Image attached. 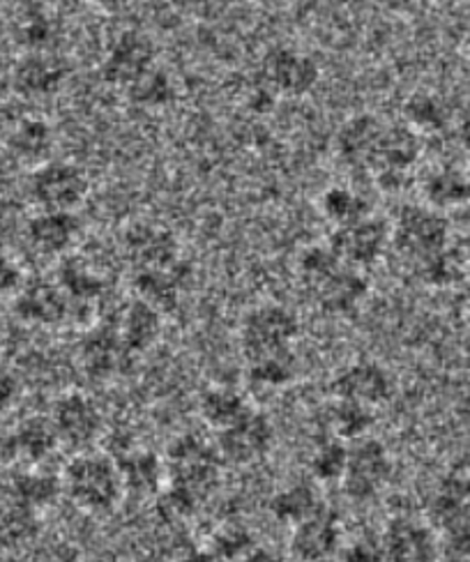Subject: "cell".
<instances>
[{
  "mask_svg": "<svg viewBox=\"0 0 470 562\" xmlns=\"http://www.w3.org/2000/svg\"><path fill=\"white\" fill-rule=\"evenodd\" d=\"M300 289L327 316H352L369 297L367 272L346 266L327 243L310 245L295 259Z\"/></svg>",
  "mask_w": 470,
  "mask_h": 562,
  "instance_id": "cell-1",
  "label": "cell"
},
{
  "mask_svg": "<svg viewBox=\"0 0 470 562\" xmlns=\"http://www.w3.org/2000/svg\"><path fill=\"white\" fill-rule=\"evenodd\" d=\"M60 482L63 494L92 517H109L127 498L118 461L98 450L75 452Z\"/></svg>",
  "mask_w": 470,
  "mask_h": 562,
  "instance_id": "cell-2",
  "label": "cell"
},
{
  "mask_svg": "<svg viewBox=\"0 0 470 562\" xmlns=\"http://www.w3.org/2000/svg\"><path fill=\"white\" fill-rule=\"evenodd\" d=\"M169 488L190 498L197 507L213 494L222 480V457L215 440L199 434L178 436L164 457Z\"/></svg>",
  "mask_w": 470,
  "mask_h": 562,
  "instance_id": "cell-3",
  "label": "cell"
},
{
  "mask_svg": "<svg viewBox=\"0 0 470 562\" xmlns=\"http://www.w3.org/2000/svg\"><path fill=\"white\" fill-rule=\"evenodd\" d=\"M392 249L415 268L417 263L452 247L450 217L425 203H406L390 222Z\"/></svg>",
  "mask_w": 470,
  "mask_h": 562,
  "instance_id": "cell-4",
  "label": "cell"
},
{
  "mask_svg": "<svg viewBox=\"0 0 470 562\" xmlns=\"http://www.w3.org/2000/svg\"><path fill=\"white\" fill-rule=\"evenodd\" d=\"M300 318L295 312L279 302L254 304L245 312L238 325V346L245 362L266 358L281 350L295 348L300 339Z\"/></svg>",
  "mask_w": 470,
  "mask_h": 562,
  "instance_id": "cell-5",
  "label": "cell"
},
{
  "mask_svg": "<svg viewBox=\"0 0 470 562\" xmlns=\"http://www.w3.org/2000/svg\"><path fill=\"white\" fill-rule=\"evenodd\" d=\"M26 192L35 210L79 213L90 196V178L77 161L52 157L31 171Z\"/></svg>",
  "mask_w": 470,
  "mask_h": 562,
  "instance_id": "cell-6",
  "label": "cell"
},
{
  "mask_svg": "<svg viewBox=\"0 0 470 562\" xmlns=\"http://www.w3.org/2000/svg\"><path fill=\"white\" fill-rule=\"evenodd\" d=\"M392 473L394 461L388 445L369 436L348 445V461L339 486L350 503L367 505L383 496L392 482Z\"/></svg>",
  "mask_w": 470,
  "mask_h": 562,
  "instance_id": "cell-7",
  "label": "cell"
},
{
  "mask_svg": "<svg viewBox=\"0 0 470 562\" xmlns=\"http://www.w3.org/2000/svg\"><path fill=\"white\" fill-rule=\"evenodd\" d=\"M321 77V65L314 56L287 44L270 46L258 65V79L277 100H302L312 95Z\"/></svg>",
  "mask_w": 470,
  "mask_h": 562,
  "instance_id": "cell-8",
  "label": "cell"
},
{
  "mask_svg": "<svg viewBox=\"0 0 470 562\" xmlns=\"http://www.w3.org/2000/svg\"><path fill=\"white\" fill-rule=\"evenodd\" d=\"M394 387L392 371L373 358H358L344 364L331 381L333 400L371 411L388 406L394 396Z\"/></svg>",
  "mask_w": 470,
  "mask_h": 562,
  "instance_id": "cell-9",
  "label": "cell"
},
{
  "mask_svg": "<svg viewBox=\"0 0 470 562\" xmlns=\"http://www.w3.org/2000/svg\"><path fill=\"white\" fill-rule=\"evenodd\" d=\"M52 422L60 445L72 452L96 450L98 440L104 434L107 419L100 404L86 392H65L54 402Z\"/></svg>",
  "mask_w": 470,
  "mask_h": 562,
  "instance_id": "cell-10",
  "label": "cell"
},
{
  "mask_svg": "<svg viewBox=\"0 0 470 562\" xmlns=\"http://www.w3.org/2000/svg\"><path fill=\"white\" fill-rule=\"evenodd\" d=\"M157 60V42L144 31L127 29L123 33H118L107 46L104 60L100 65V75L109 86L127 90L134 81H138L141 77L148 75L150 69H155Z\"/></svg>",
  "mask_w": 470,
  "mask_h": 562,
  "instance_id": "cell-11",
  "label": "cell"
},
{
  "mask_svg": "<svg viewBox=\"0 0 470 562\" xmlns=\"http://www.w3.org/2000/svg\"><path fill=\"white\" fill-rule=\"evenodd\" d=\"M277 440V431L272 419L264 413L251 408L243 419L235 422L233 427L215 434L217 452L224 465H254L264 461Z\"/></svg>",
  "mask_w": 470,
  "mask_h": 562,
  "instance_id": "cell-12",
  "label": "cell"
},
{
  "mask_svg": "<svg viewBox=\"0 0 470 562\" xmlns=\"http://www.w3.org/2000/svg\"><path fill=\"white\" fill-rule=\"evenodd\" d=\"M327 245L346 266L367 272L379 266L392 249L390 222L371 215L356 224L333 228Z\"/></svg>",
  "mask_w": 470,
  "mask_h": 562,
  "instance_id": "cell-13",
  "label": "cell"
},
{
  "mask_svg": "<svg viewBox=\"0 0 470 562\" xmlns=\"http://www.w3.org/2000/svg\"><path fill=\"white\" fill-rule=\"evenodd\" d=\"M385 562H443L440 532L427 521L396 514L381 530Z\"/></svg>",
  "mask_w": 470,
  "mask_h": 562,
  "instance_id": "cell-14",
  "label": "cell"
},
{
  "mask_svg": "<svg viewBox=\"0 0 470 562\" xmlns=\"http://www.w3.org/2000/svg\"><path fill=\"white\" fill-rule=\"evenodd\" d=\"M69 75L72 69L56 52H26L14 63L10 83L21 100L40 102L56 98L67 86Z\"/></svg>",
  "mask_w": 470,
  "mask_h": 562,
  "instance_id": "cell-15",
  "label": "cell"
},
{
  "mask_svg": "<svg viewBox=\"0 0 470 562\" xmlns=\"http://www.w3.org/2000/svg\"><path fill=\"white\" fill-rule=\"evenodd\" d=\"M123 256L130 266V274L167 268L184 259L176 233L153 222H138L125 231Z\"/></svg>",
  "mask_w": 470,
  "mask_h": 562,
  "instance_id": "cell-16",
  "label": "cell"
},
{
  "mask_svg": "<svg viewBox=\"0 0 470 562\" xmlns=\"http://www.w3.org/2000/svg\"><path fill=\"white\" fill-rule=\"evenodd\" d=\"M346 532L335 509L321 507L314 517L291 528L289 555L293 562H331L339 558Z\"/></svg>",
  "mask_w": 470,
  "mask_h": 562,
  "instance_id": "cell-17",
  "label": "cell"
},
{
  "mask_svg": "<svg viewBox=\"0 0 470 562\" xmlns=\"http://www.w3.org/2000/svg\"><path fill=\"white\" fill-rule=\"evenodd\" d=\"M385 125V121L369 111L348 115L335 134V155L342 167L352 173L371 176Z\"/></svg>",
  "mask_w": 470,
  "mask_h": 562,
  "instance_id": "cell-18",
  "label": "cell"
},
{
  "mask_svg": "<svg viewBox=\"0 0 470 562\" xmlns=\"http://www.w3.org/2000/svg\"><path fill=\"white\" fill-rule=\"evenodd\" d=\"M134 360L136 356L130 353L113 325L92 327L79 346V367L96 383H109L125 376Z\"/></svg>",
  "mask_w": 470,
  "mask_h": 562,
  "instance_id": "cell-19",
  "label": "cell"
},
{
  "mask_svg": "<svg viewBox=\"0 0 470 562\" xmlns=\"http://www.w3.org/2000/svg\"><path fill=\"white\" fill-rule=\"evenodd\" d=\"M14 314L31 325L56 327L67 321H83L75 302L60 289L58 281H33L14 295Z\"/></svg>",
  "mask_w": 470,
  "mask_h": 562,
  "instance_id": "cell-20",
  "label": "cell"
},
{
  "mask_svg": "<svg viewBox=\"0 0 470 562\" xmlns=\"http://www.w3.org/2000/svg\"><path fill=\"white\" fill-rule=\"evenodd\" d=\"M83 238V222L79 213H49L37 210L26 222L29 247L46 259H65Z\"/></svg>",
  "mask_w": 470,
  "mask_h": 562,
  "instance_id": "cell-21",
  "label": "cell"
},
{
  "mask_svg": "<svg viewBox=\"0 0 470 562\" xmlns=\"http://www.w3.org/2000/svg\"><path fill=\"white\" fill-rule=\"evenodd\" d=\"M194 279V268L187 259H180L174 266L146 270V272H132V289L134 297L153 304L164 316L178 310V304L190 289Z\"/></svg>",
  "mask_w": 470,
  "mask_h": 562,
  "instance_id": "cell-22",
  "label": "cell"
},
{
  "mask_svg": "<svg viewBox=\"0 0 470 562\" xmlns=\"http://www.w3.org/2000/svg\"><path fill=\"white\" fill-rule=\"evenodd\" d=\"M419 203L438 213H452L470 203V173L457 164H436L417 178Z\"/></svg>",
  "mask_w": 470,
  "mask_h": 562,
  "instance_id": "cell-23",
  "label": "cell"
},
{
  "mask_svg": "<svg viewBox=\"0 0 470 562\" xmlns=\"http://www.w3.org/2000/svg\"><path fill=\"white\" fill-rule=\"evenodd\" d=\"M427 521L438 532L470 521V475L448 473L434 484L427 501Z\"/></svg>",
  "mask_w": 470,
  "mask_h": 562,
  "instance_id": "cell-24",
  "label": "cell"
},
{
  "mask_svg": "<svg viewBox=\"0 0 470 562\" xmlns=\"http://www.w3.org/2000/svg\"><path fill=\"white\" fill-rule=\"evenodd\" d=\"M113 327L118 337L130 348V353L138 358L159 344L164 335V314L155 310L153 304L134 297L125 304L121 318Z\"/></svg>",
  "mask_w": 470,
  "mask_h": 562,
  "instance_id": "cell-25",
  "label": "cell"
},
{
  "mask_svg": "<svg viewBox=\"0 0 470 562\" xmlns=\"http://www.w3.org/2000/svg\"><path fill=\"white\" fill-rule=\"evenodd\" d=\"M115 461L118 468H121L125 496L146 501L159 496L164 491V484H167V463H164V457H157L150 450H130Z\"/></svg>",
  "mask_w": 470,
  "mask_h": 562,
  "instance_id": "cell-26",
  "label": "cell"
},
{
  "mask_svg": "<svg viewBox=\"0 0 470 562\" xmlns=\"http://www.w3.org/2000/svg\"><path fill=\"white\" fill-rule=\"evenodd\" d=\"M5 144L14 159L31 164L35 169L40 164L52 159V153L56 148V130L49 121L40 119V115H26V119L14 123Z\"/></svg>",
  "mask_w": 470,
  "mask_h": 562,
  "instance_id": "cell-27",
  "label": "cell"
},
{
  "mask_svg": "<svg viewBox=\"0 0 470 562\" xmlns=\"http://www.w3.org/2000/svg\"><path fill=\"white\" fill-rule=\"evenodd\" d=\"M455 109L440 92L415 90L402 106V123L422 138L452 130Z\"/></svg>",
  "mask_w": 470,
  "mask_h": 562,
  "instance_id": "cell-28",
  "label": "cell"
},
{
  "mask_svg": "<svg viewBox=\"0 0 470 562\" xmlns=\"http://www.w3.org/2000/svg\"><path fill=\"white\" fill-rule=\"evenodd\" d=\"M251 408L254 406L247 402V396L231 385H210L199 394L197 402L201 422L215 434L233 427Z\"/></svg>",
  "mask_w": 470,
  "mask_h": 562,
  "instance_id": "cell-29",
  "label": "cell"
},
{
  "mask_svg": "<svg viewBox=\"0 0 470 562\" xmlns=\"http://www.w3.org/2000/svg\"><path fill=\"white\" fill-rule=\"evenodd\" d=\"M8 448L14 459L35 465L60 448V438L52 417H29L19 422V427L8 440Z\"/></svg>",
  "mask_w": 470,
  "mask_h": 562,
  "instance_id": "cell-30",
  "label": "cell"
},
{
  "mask_svg": "<svg viewBox=\"0 0 470 562\" xmlns=\"http://www.w3.org/2000/svg\"><path fill=\"white\" fill-rule=\"evenodd\" d=\"M323 507L321 496L316 491V482L312 480H295L287 486L275 491L270 498V514L287 526H298L304 519L314 517V514Z\"/></svg>",
  "mask_w": 470,
  "mask_h": 562,
  "instance_id": "cell-31",
  "label": "cell"
},
{
  "mask_svg": "<svg viewBox=\"0 0 470 562\" xmlns=\"http://www.w3.org/2000/svg\"><path fill=\"white\" fill-rule=\"evenodd\" d=\"M318 213L333 228H342L371 217V203L356 187L331 184L318 196Z\"/></svg>",
  "mask_w": 470,
  "mask_h": 562,
  "instance_id": "cell-32",
  "label": "cell"
},
{
  "mask_svg": "<svg viewBox=\"0 0 470 562\" xmlns=\"http://www.w3.org/2000/svg\"><path fill=\"white\" fill-rule=\"evenodd\" d=\"M245 376L254 387L261 390L289 387L300 376V358L295 353V348L245 362Z\"/></svg>",
  "mask_w": 470,
  "mask_h": 562,
  "instance_id": "cell-33",
  "label": "cell"
},
{
  "mask_svg": "<svg viewBox=\"0 0 470 562\" xmlns=\"http://www.w3.org/2000/svg\"><path fill=\"white\" fill-rule=\"evenodd\" d=\"M419 284L427 289H457L468 281V254L459 251L455 245L432 256L413 268Z\"/></svg>",
  "mask_w": 470,
  "mask_h": 562,
  "instance_id": "cell-34",
  "label": "cell"
},
{
  "mask_svg": "<svg viewBox=\"0 0 470 562\" xmlns=\"http://www.w3.org/2000/svg\"><path fill=\"white\" fill-rule=\"evenodd\" d=\"M376 427V411L333 400L325 411V429L327 436H333L346 445L369 438Z\"/></svg>",
  "mask_w": 470,
  "mask_h": 562,
  "instance_id": "cell-35",
  "label": "cell"
},
{
  "mask_svg": "<svg viewBox=\"0 0 470 562\" xmlns=\"http://www.w3.org/2000/svg\"><path fill=\"white\" fill-rule=\"evenodd\" d=\"M123 92L134 106L146 109V111H161L178 100L176 79L159 65L155 69H150L148 75L141 77L138 81H134Z\"/></svg>",
  "mask_w": 470,
  "mask_h": 562,
  "instance_id": "cell-36",
  "label": "cell"
},
{
  "mask_svg": "<svg viewBox=\"0 0 470 562\" xmlns=\"http://www.w3.org/2000/svg\"><path fill=\"white\" fill-rule=\"evenodd\" d=\"M40 530L37 512L16 503L14 498L0 501V547L16 549L35 540Z\"/></svg>",
  "mask_w": 470,
  "mask_h": 562,
  "instance_id": "cell-37",
  "label": "cell"
},
{
  "mask_svg": "<svg viewBox=\"0 0 470 562\" xmlns=\"http://www.w3.org/2000/svg\"><path fill=\"white\" fill-rule=\"evenodd\" d=\"M63 494V482L60 477L46 475L40 471H29L14 475L10 484V498L16 503L31 507L33 512H40L56 503V498Z\"/></svg>",
  "mask_w": 470,
  "mask_h": 562,
  "instance_id": "cell-38",
  "label": "cell"
},
{
  "mask_svg": "<svg viewBox=\"0 0 470 562\" xmlns=\"http://www.w3.org/2000/svg\"><path fill=\"white\" fill-rule=\"evenodd\" d=\"M346 461H348V445L325 434V438H321L314 445V450L307 461L312 482L339 484L344 477V471H346Z\"/></svg>",
  "mask_w": 470,
  "mask_h": 562,
  "instance_id": "cell-39",
  "label": "cell"
},
{
  "mask_svg": "<svg viewBox=\"0 0 470 562\" xmlns=\"http://www.w3.org/2000/svg\"><path fill=\"white\" fill-rule=\"evenodd\" d=\"M254 547H256V542H254L249 530H245L243 526H226L220 532H215L213 547H210L208 551L213 553L220 562H235L247 551H251Z\"/></svg>",
  "mask_w": 470,
  "mask_h": 562,
  "instance_id": "cell-40",
  "label": "cell"
},
{
  "mask_svg": "<svg viewBox=\"0 0 470 562\" xmlns=\"http://www.w3.org/2000/svg\"><path fill=\"white\" fill-rule=\"evenodd\" d=\"M21 42L26 44V52H54V21L44 12H33L21 21Z\"/></svg>",
  "mask_w": 470,
  "mask_h": 562,
  "instance_id": "cell-41",
  "label": "cell"
},
{
  "mask_svg": "<svg viewBox=\"0 0 470 562\" xmlns=\"http://www.w3.org/2000/svg\"><path fill=\"white\" fill-rule=\"evenodd\" d=\"M339 558L344 562H385L381 535L358 532L346 537Z\"/></svg>",
  "mask_w": 470,
  "mask_h": 562,
  "instance_id": "cell-42",
  "label": "cell"
},
{
  "mask_svg": "<svg viewBox=\"0 0 470 562\" xmlns=\"http://www.w3.org/2000/svg\"><path fill=\"white\" fill-rule=\"evenodd\" d=\"M443 562H470V521L440 532Z\"/></svg>",
  "mask_w": 470,
  "mask_h": 562,
  "instance_id": "cell-43",
  "label": "cell"
},
{
  "mask_svg": "<svg viewBox=\"0 0 470 562\" xmlns=\"http://www.w3.org/2000/svg\"><path fill=\"white\" fill-rule=\"evenodd\" d=\"M21 289V272L8 249L0 245V300L14 295Z\"/></svg>",
  "mask_w": 470,
  "mask_h": 562,
  "instance_id": "cell-44",
  "label": "cell"
},
{
  "mask_svg": "<svg viewBox=\"0 0 470 562\" xmlns=\"http://www.w3.org/2000/svg\"><path fill=\"white\" fill-rule=\"evenodd\" d=\"M452 132L459 140V146L470 153V98L455 109V121H452Z\"/></svg>",
  "mask_w": 470,
  "mask_h": 562,
  "instance_id": "cell-45",
  "label": "cell"
},
{
  "mask_svg": "<svg viewBox=\"0 0 470 562\" xmlns=\"http://www.w3.org/2000/svg\"><path fill=\"white\" fill-rule=\"evenodd\" d=\"M37 562H81V553L67 542H58L49 549H44Z\"/></svg>",
  "mask_w": 470,
  "mask_h": 562,
  "instance_id": "cell-46",
  "label": "cell"
},
{
  "mask_svg": "<svg viewBox=\"0 0 470 562\" xmlns=\"http://www.w3.org/2000/svg\"><path fill=\"white\" fill-rule=\"evenodd\" d=\"M16 381L8 373H0V411H5L12 406V402L16 400Z\"/></svg>",
  "mask_w": 470,
  "mask_h": 562,
  "instance_id": "cell-47",
  "label": "cell"
},
{
  "mask_svg": "<svg viewBox=\"0 0 470 562\" xmlns=\"http://www.w3.org/2000/svg\"><path fill=\"white\" fill-rule=\"evenodd\" d=\"M235 562H284L277 551L272 549H264V547H254L251 551H247L243 558H238Z\"/></svg>",
  "mask_w": 470,
  "mask_h": 562,
  "instance_id": "cell-48",
  "label": "cell"
},
{
  "mask_svg": "<svg viewBox=\"0 0 470 562\" xmlns=\"http://www.w3.org/2000/svg\"><path fill=\"white\" fill-rule=\"evenodd\" d=\"M440 3V0H388V5L394 12H417Z\"/></svg>",
  "mask_w": 470,
  "mask_h": 562,
  "instance_id": "cell-49",
  "label": "cell"
},
{
  "mask_svg": "<svg viewBox=\"0 0 470 562\" xmlns=\"http://www.w3.org/2000/svg\"><path fill=\"white\" fill-rule=\"evenodd\" d=\"M176 562H220V560L205 549V551H187Z\"/></svg>",
  "mask_w": 470,
  "mask_h": 562,
  "instance_id": "cell-50",
  "label": "cell"
},
{
  "mask_svg": "<svg viewBox=\"0 0 470 562\" xmlns=\"http://www.w3.org/2000/svg\"><path fill=\"white\" fill-rule=\"evenodd\" d=\"M90 3L98 5L102 12L113 14V12H121L127 5V0H90Z\"/></svg>",
  "mask_w": 470,
  "mask_h": 562,
  "instance_id": "cell-51",
  "label": "cell"
},
{
  "mask_svg": "<svg viewBox=\"0 0 470 562\" xmlns=\"http://www.w3.org/2000/svg\"><path fill=\"white\" fill-rule=\"evenodd\" d=\"M459 312H461V318L470 325V284H466V289H463V293H461Z\"/></svg>",
  "mask_w": 470,
  "mask_h": 562,
  "instance_id": "cell-52",
  "label": "cell"
},
{
  "mask_svg": "<svg viewBox=\"0 0 470 562\" xmlns=\"http://www.w3.org/2000/svg\"><path fill=\"white\" fill-rule=\"evenodd\" d=\"M251 3L261 5L266 10H284V8H289L293 3V0H251Z\"/></svg>",
  "mask_w": 470,
  "mask_h": 562,
  "instance_id": "cell-53",
  "label": "cell"
},
{
  "mask_svg": "<svg viewBox=\"0 0 470 562\" xmlns=\"http://www.w3.org/2000/svg\"><path fill=\"white\" fill-rule=\"evenodd\" d=\"M463 52H466V56L470 58V31L466 33V40H463Z\"/></svg>",
  "mask_w": 470,
  "mask_h": 562,
  "instance_id": "cell-54",
  "label": "cell"
},
{
  "mask_svg": "<svg viewBox=\"0 0 470 562\" xmlns=\"http://www.w3.org/2000/svg\"><path fill=\"white\" fill-rule=\"evenodd\" d=\"M466 284H470V254H468V281Z\"/></svg>",
  "mask_w": 470,
  "mask_h": 562,
  "instance_id": "cell-55",
  "label": "cell"
}]
</instances>
